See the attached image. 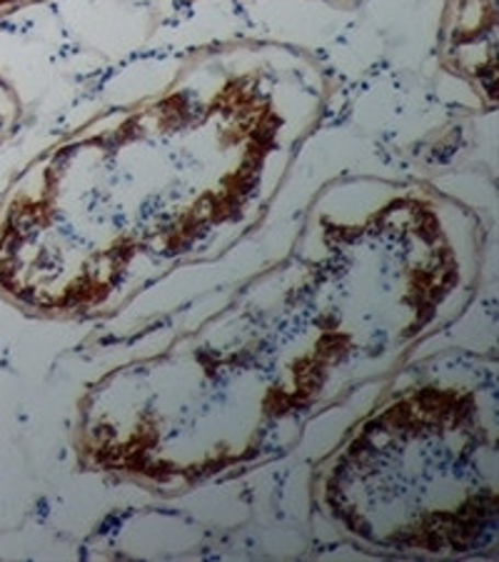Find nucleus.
<instances>
[{
	"mask_svg": "<svg viewBox=\"0 0 499 562\" xmlns=\"http://www.w3.org/2000/svg\"><path fill=\"white\" fill-rule=\"evenodd\" d=\"M11 95L5 93V88L0 86V133L5 131V125L11 123Z\"/></svg>",
	"mask_w": 499,
	"mask_h": 562,
	"instance_id": "nucleus-2",
	"label": "nucleus"
},
{
	"mask_svg": "<svg viewBox=\"0 0 499 562\" xmlns=\"http://www.w3.org/2000/svg\"><path fill=\"white\" fill-rule=\"evenodd\" d=\"M332 522L372 548L452 555L497 530L495 366L442 356L389 390L315 483Z\"/></svg>",
	"mask_w": 499,
	"mask_h": 562,
	"instance_id": "nucleus-1",
	"label": "nucleus"
}]
</instances>
